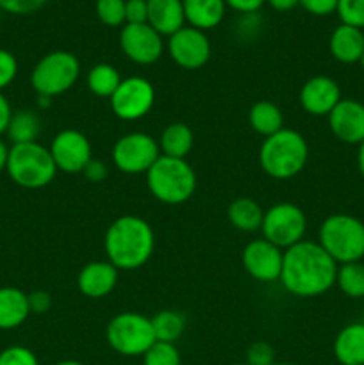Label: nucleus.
<instances>
[{
  "label": "nucleus",
  "instance_id": "de8ad7c7",
  "mask_svg": "<svg viewBox=\"0 0 364 365\" xmlns=\"http://www.w3.org/2000/svg\"><path fill=\"white\" fill-rule=\"evenodd\" d=\"M54 365H86V364L79 362V360H61V362H56Z\"/></svg>",
  "mask_w": 364,
  "mask_h": 365
},
{
  "label": "nucleus",
  "instance_id": "5701e85b",
  "mask_svg": "<svg viewBox=\"0 0 364 365\" xmlns=\"http://www.w3.org/2000/svg\"><path fill=\"white\" fill-rule=\"evenodd\" d=\"M29 316V294L18 287H0V330H14Z\"/></svg>",
  "mask_w": 364,
  "mask_h": 365
},
{
  "label": "nucleus",
  "instance_id": "37998d69",
  "mask_svg": "<svg viewBox=\"0 0 364 365\" xmlns=\"http://www.w3.org/2000/svg\"><path fill=\"white\" fill-rule=\"evenodd\" d=\"M11 116H13V109H11L9 100L0 93V138L7 132V125H9Z\"/></svg>",
  "mask_w": 364,
  "mask_h": 365
},
{
  "label": "nucleus",
  "instance_id": "20e7f679",
  "mask_svg": "<svg viewBox=\"0 0 364 365\" xmlns=\"http://www.w3.org/2000/svg\"><path fill=\"white\" fill-rule=\"evenodd\" d=\"M146 187L164 205H182L196 191V173L186 159L161 155L146 171Z\"/></svg>",
  "mask_w": 364,
  "mask_h": 365
},
{
  "label": "nucleus",
  "instance_id": "2eb2a0df",
  "mask_svg": "<svg viewBox=\"0 0 364 365\" xmlns=\"http://www.w3.org/2000/svg\"><path fill=\"white\" fill-rule=\"evenodd\" d=\"M241 262L248 277L263 284H271L280 280L284 250L271 245L264 237L253 239L243 250Z\"/></svg>",
  "mask_w": 364,
  "mask_h": 365
},
{
  "label": "nucleus",
  "instance_id": "c85d7f7f",
  "mask_svg": "<svg viewBox=\"0 0 364 365\" xmlns=\"http://www.w3.org/2000/svg\"><path fill=\"white\" fill-rule=\"evenodd\" d=\"M152 319L153 334L159 342L175 344L186 331V317L177 310H159Z\"/></svg>",
  "mask_w": 364,
  "mask_h": 365
},
{
  "label": "nucleus",
  "instance_id": "e433bc0d",
  "mask_svg": "<svg viewBox=\"0 0 364 365\" xmlns=\"http://www.w3.org/2000/svg\"><path fill=\"white\" fill-rule=\"evenodd\" d=\"M18 75V61L9 50L0 48V93L9 88Z\"/></svg>",
  "mask_w": 364,
  "mask_h": 365
},
{
  "label": "nucleus",
  "instance_id": "b1692460",
  "mask_svg": "<svg viewBox=\"0 0 364 365\" xmlns=\"http://www.w3.org/2000/svg\"><path fill=\"white\" fill-rule=\"evenodd\" d=\"M157 143H159L161 155L186 159L193 150V145H195V134H193L189 125L175 121V123L166 125L163 128Z\"/></svg>",
  "mask_w": 364,
  "mask_h": 365
},
{
  "label": "nucleus",
  "instance_id": "603ef678",
  "mask_svg": "<svg viewBox=\"0 0 364 365\" xmlns=\"http://www.w3.org/2000/svg\"><path fill=\"white\" fill-rule=\"evenodd\" d=\"M363 323H364V309H363Z\"/></svg>",
  "mask_w": 364,
  "mask_h": 365
},
{
  "label": "nucleus",
  "instance_id": "79ce46f5",
  "mask_svg": "<svg viewBox=\"0 0 364 365\" xmlns=\"http://www.w3.org/2000/svg\"><path fill=\"white\" fill-rule=\"evenodd\" d=\"M225 4L241 14H256L266 4V0H225Z\"/></svg>",
  "mask_w": 364,
  "mask_h": 365
},
{
  "label": "nucleus",
  "instance_id": "0eeeda50",
  "mask_svg": "<svg viewBox=\"0 0 364 365\" xmlns=\"http://www.w3.org/2000/svg\"><path fill=\"white\" fill-rule=\"evenodd\" d=\"M81 63L68 50H54L36 63L31 73V86L38 96L56 98L77 84Z\"/></svg>",
  "mask_w": 364,
  "mask_h": 365
},
{
  "label": "nucleus",
  "instance_id": "a211bd4d",
  "mask_svg": "<svg viewBox=\"0 0 364 365\" xmlns=\"http://www.w3.org/2000/svg\"><path fill=\"white\" fill-rule=\"evenodd\" d=\"M120 271L109 260H93L86 264L77 277V287L89 299H102L116 289Z\"/></svg>",
  "mask_w": 364,
  "mask_h": 365
},
{
  "label": "nucleus",
  "instance_id": "3c124183",
  "mask_svg": "<svg viewBox=\"0 0 364 365\" xmlns=\"http://www.w3.org/2000/svg\"><path fill=\"white\" fill-rule=\"evenodd\" d=\"M232 365H246L245 362H243V364H232Z\"/></svg>",
  "mask_w": 364,
  "mask_h": 365
},
{
  "label": "nucleus",
  "instance_id": "4c0bfd02",
  "mask_svg": "<svg viewBox=\"0 0 364 365\" xmlns=\"http://www.w3.org/2000/svg\"><path fill=\"white\" fill-rule=\"evenodd\" d=\"M148 0H125V24H146Z\"/></svg>",
  "mask_w": 364,
  "mask_h": 365
},
{
  "label": "nucleus",
  "instance_id": "f3484780",
  "mask_svg": "<svg viewBox=\"0 0 364 365\" xmlns=\"http://www.w3.org/2000/svg\"><path fill=\"white\" fill-rule=\"evenodd\" d=\"M328 127L345 145H357L364 141V103L353 98H341V102L327 116Z\"/></svg>",
  "mask_w": 364,
  "mask_h": 365
},
{
  "label": "nucleus",
  "instance_id": "7ed1b4c3",
  "mask_svg": "<svg viewBox=\"0 0 364 365\" xmlns=\"http://www.w3.org/2000/svg\"><path fill=\"white\" fill-rule=\"evenodd\" d=\"M309 160V145L300 132L282 128L264 138L259 148V166L275 180H289L302 173Z\"/></svg>",
  "mask_w": 364,
  "mask_h": 365
},
{
  "label": "nucleus",
  "instance_id": "393cba45",
  "mask_svg": "<svg viewBox=\"0 0 364 365\" xmlns=\"http://www.w3.org/2000/svg\"><path fill=\"white\" fill-rule=\"evenodd\" d=\"M227 217L236 230L252 234V232H261L264 210L256 200L248 198V196H241V198H236L228 205Z\"/></svg>",
  "mask_w": 364,
  "mask_h": 365
},
{
  "label": "nucleus",
  "instance_id": "dca6fc26",
  "mask_svg": "<svg viewBox=\"0 0 364 365\" xmlns=\"http://www.w3.org/2000/svg\"><path fill=\"white\" fill-rule=\"evenodd\" d=\"M300 106L307 114L316 118H327L335 106L341 102V88L327 75H316L303 82L300 89Z\"/></svg>",
  "mask_w": 364,
  "mask_h": 365
},
{
  "label": "nucleus",
  "instance_id": "6e6552de",
  "mask_svg": "<svg viewBox=\"0 0 364 365\" xmlns=\"http://www.w3.org/2000/svg\"><path fill=\"white\" fill-rule=\"evenodd\" d=\"M106 341L121 356H143L157 342L152 319L139 312L116 314L107 323Z\"/></svg>",
  "mask_w": 364,
  "mask_h": 365
},
{
  "label": "nucleus",
  "instance_id": "09e8293b",
  "mask_svg": "<svg viewBox=\"0 0 364 365\" xmlns=\"http://www.w3.org/2000/svg\"><path fill=\"white\" fill-rule=\"evenodd\" d=\"M273 365H295V364H291V362H275Z\"/></svg>",
  "mask_w": 364,
  "mask_h": 365
},
{
  "label": "nucleus",
  "instance_id": "6ab92c4d",
  "mask_svg": "<svg viewBox=\"0 0 364 365\" xmlns=\"http://www.w3.org/2000/svg\"><path fill=\"white\" fill-rule=\"evenodd\" d=\"M328 48L332 57L343 64L360 63L364 53V32L363 29L352 27V25L339 24L332 31L328 39Z\"/></svg>",
  "mask_w": 364,
  "mask_h": 365
},
{
  "label": "nucleus",
  "instance_id": "f704fd0d",
  "mask_svg": "<svg viewBox=\"0 0 364 365\" xmlns=\"http://www.w3.org/2000/svg\"><path fill=\"white\" fill-rule=\"evenodd\" d=\"M246 365H273L275 351L268 342L257 341L246 349Z\"/></svg>",
  "mask_w": 364,
  "mask_h": 365
},
{
  "label": "nucleus",
  "instance_id": "bb28decb",
  "mask_svg": "<svg viewBox=\"0 0 364 365\" xmlns=\"http://www.w3.org/2000/svg\"><path fill=\"white\" fill-rule=\"evenodd\" d=\"M41 134V118L31 109H20L13 113L7 125V139L11 145H24V143L38 141Z\"/></svg>",
  "mask_w": 364,
  "mask_h": 365
},
{
  "label": "nucleus",
  "instance_id": "a878e982",
  "mask_svg": "<svg viewBox=\"0 0 364 365\" xmlns=\"http://www.w3.org/2000/svg\"><path fill=\"white\" fill-rule=\"evenodd\" d=\"M248 125L256 134L270 138L284 128V113L277 103L270 100H259L250 107Z\"/></svg>",
  "mask_w": 364,
  "mask_h": 365
},
{
  "label": "nucleus",
  "instance_id": "39448f33",
  "mask_svg": "<svg viewBox=\"0 0 364 365\" xmlns=\"http://www.w3.org/2000/svg\"><path fill=\"white\" fill-rule=\"evenodd\" d=\"M6 171L18 187L29 191L46 187L57 175L49 146H43L39 141L11 145Z\"/></svg>",
  "mask_w": 364,
  "mask_h": 365
},
{
  "label": "nucleus",
  "instance_id": "412c9836",
  "mask_svg": "<svg viewBox=\"0 0 364 365\" xmlns=\"http://www.w3.org/2000/svg\"><path fill=\"white\" fill-rule=\"evenodd\" d=\"M186 24L198 31H213L227 14L225 0H182Z\"/></svg>",
  "mask_w": 364,
  "mask_h": 365
},
{
  "label": "nucleus",
  "instance_id": "7c9ffc66",
  "mask_svg": "<svg viewBox=\"0 0 364 365\" xmlns=\"http://www.w3.org/2000/svg\"><path fill=\"white\" fill-rule=\"evenodd\" d=\"M143 365H182V359L177 346L157 341L143 355Z\"/></svg>",
  "mask_w": 364,
  "mask_h": 365
},
{
  "label": "nucleus",
  "instance_id": "9b49d317",
  "mask_svg": "<svg viewBox=\"0 0 364 365\" xmlns=\"http://www.w3.org/2000/svg\"><path fill=\"white\" fill-rule=\"evenodd\" d=\"M109 102L114 116L121 121H138L152 110L156 103V89L145 77L121 78Z\"/></svg>",
  "mask_w": 364,
  "mask_h": 365
},
{
  "label": "nucleus",
  "instance_id": "a18cd8bd",
  "mask_svg": "<svg viewBox=\"0 0 364 365\" xmlns=\"http://www.w3.org/2000/svg\"><path fill=\"white\" fill-rule=\"evenodd\" d=\"M7 157H9V145L6 141H2V138H0V173L6 171Z\"/></svg>",
  "mask_w": 364,
  "mask_h": 365
},
{
  "label": "nucleus",
  "instance_id": "9d476101",
  "mask_svg": "<svg viewBox=\"0 0 364 365\" xmlns=\"http://www.w3.org/2000/svg\"><path fill=\"white\" fill-rule=\"evenodd\" d=\"M113 164L125 175H146L161 157L159 143L146 132H128L113 146Z\"/></svg>",
  "mask_w": 364,
  "mask_h": 365
},
{
  "label": "nucleus",
  "instance_id": "ddd939ff",
  "mask_svg": "<svg viewBox=\"0 0 364 365\" xmlns=\"http://www.w3.org/2000/svg\"><path fill=\"white\" fill-rule=\"evenodd\" d=\"M118 41L125 57L139 66L157 63L164 53L163 36L153 31L148 24H125Z\"/></svg>",
  "mask_w": 364,
  "mask_h": 365
},
{
  "label": "nucleus",
  "instance_id": "49530a36",
  "mask_svg": "<svg viewBox=\"0 0 364 365\" xmlns=\"http://www.w3.org/2000/svg\"><path fill=\"white\" fill-rule=\"evenodd\" d=\"M357 168H359L360 177L364 178V141L359 145V152H357Z\"/></svg>",
  "mask_w": 364,
  "mask_h": 365
},
{
  "label": "nucleus",
  "instance_id": "4468645a",
  "mask_svg": "<svg viewBox=\"0 0 364 365\" xmlns=\"http://www.w3.org/2000/svg\"><path fill=\"white\" fill-rule=\"evenodd\" d=\"M211 41L203 31L184 25L168 38V53L182 70H200L211 59Z\"/></svg>",
  "mask_w": 364,
  "mask_h": 365
},
{
  "label": "nucleus",
  "instance_id": "58836bf2",
  "mask_svg": "<svg viewBox=\"0 0 364 365\" xmlns=\"http://www.w3.org/2000/svg\"><path fill=\"white\" fill-rule=\"evenodd\" d=\"M339 0H300V6L313 16H328L338 11Z\"/></svg>",
  "mask_w": 364,
  "mask_h": 365
},
{
  "label": "nucleus",
  "instance_id": "f03ea898",
  "mask_svg": "<svg viewBox=\"0 0 364 365\" xmlns=\"http://www.w3.org/2000/svg\"><path fill=\"white\" fill-rule=\"evenodd\" d=\"M106 257L118 271L145 266L156 250V234L150 223L134 214L116 217L103 235Z\"/></svg>",
  "mask_w": 364,
  "mask_h": 365
},
{
  "label": "nucleus",
  "instance_id": "f8f14e48",
  "mask_svg": "<svg viewBox=\"0 0 364 365\" xmlns=\"http://www.w3.org/2000/svg\"><path fill=\"white\" fill-rule=\"evenodd\" d=\"M49 150L57 171L66 175L82 173L89 160L93 159V148L88 135L75 128H64L57 132Z\"/></svg>",
  "mask_w": 364,
  "mask_h": 365
},
{
  "label": "nucleus",
  "instance_id": "8fccbe9b",
  "mask_svg": "<svg viewBox=\"0 0 364 365\" xmlns=\"http://www.w3.org/2000/svg\"><path fill=\"white\" fill-rule=\"evenodd\" d=\"M360 66H363V70H364V53H363V57H360Z\"/></svg>",
  "mask_w": 364,
  "mask_h": 365
},
{
  "label": "nucleus",
  "instance_id": "423d86ee",
  "mask_svg": "<svg viewBox=\"0 0 364 365\" xmlns=\"http://www.w3.org/2000/svg\"><path fill=\"white\" fill-rule=\"evenodd\" d=\"M318 242L338 266L363 260L364 223L350 214H330L320 225Z\"/></svg>",
  "mask_w": 364,
  "mask_h": 365
},
{
  "label": "nucleus",
  "instance_id": "2f4dec72",
  "mask_svg": "<svg viewBox=\"0 0 364 365\" xmlns=\"http://www.w3.org/2000/svg\"><path fill=\"white\" fill-rule=\"evenodd\" d=\"M95 11L98 20L107 27L125 25V0H96Z\"/></svg>",
  "mask_w": 364,
  "mask_h": 365
},
{
  "label": "nucleus",
  "instance_id": "a19ab883",
  "mask_svg": "<svg viewBox=\"0 0 364 365\" xmlns=\"http://www.w3.org/2000/svg\"><path fill=\"white\" fill-rule=\"evenodd\" d=\"M107 173H109V170H107V164L100 159L89 160L88 166H86L84 171H82V175H84L89 182H95V184H100V182L106 180Z\"/></svg>",
  "mask_w": 364,
  "mask_h": 365
},
{
  "label": "nucleus",
  "instance_id": "1a4fd4ad",
  "mask_svg": "<svg viewBox=\"0 0 364 365\" xmlns=\"http://www.w3.org/2000/svg\"><path fill=\"white\" fill-rule=\"evenodd\" d=\"M307 232L305 212L296 203L280 202L264 210L261 234L271 245L280 250H289L291 246L303 241Z\"/></svg>",
  "mask_w": 364,
  "mask_h": 365
},
{
  "label": "nucleus",
  "instance_id": "c9c22d12",
  "mask_svg": "<svg viewBox=\"0 0 364 365\" xmlns=\"http://www.w3.org/2000/svg\"><path fill=\"white\" fill-rule=\"evenodd\" d=\"M49 0H0V11H6L9 14L24 16V14L38 13L45 7Z\"/></svg>",
  "mask_w": 364,
  "mask_h": 365
},
{
  "label": "nucleus",
  "instance_id": "ea45409f",
  "mask_svg": "<svg viewBox=\"0 0 364 365\" xmlns=\"http://www.w3.org/2000/svg\"><path fill=\"white\" fill-rule=\"evenodd\" d=\"M29 309L31 314H46L52 309V296L46 291H34L29 294Z\"/></svg>",
  "mask_w": 364,
  "mask_h": 365
},
{
  "label": "nucleus",
  "instance_id": "c03bdc74",
  "mask_svg": "<svg viewBox=\"0 0 364 365\" xmlns=\"http://www.w3.org/2000/svg\"><path fill=\"white\" fill-rule=\"evenodd\" d=\"M270 4L271 9L280 11V13H285V11L295 9L296 6H300V0H266Z\"/></svg>",
  "mask_w": 364,
  "mask_h": 365
},
{
  "label": "nucleus",
  "instance_id": "cd10ccee",
  "mask_svg": "<svg viewBox=\"0 0 364 365\" xmlns=\"http://www.w3.org/2000/svg\"><path fill=\"white\" fill-rule=\"evenodd\" d=\"M120 82V71L116 70V66L107 63L95 64V66L89 68L88 75H86V84H88L89 91L95 96H102V98H111Z\"/></svg>",
  "mask_w": 364,
  "mask_h": 365
},
{
  "label": "nucleus",
  "instance_id": "4be33fe9",
  "mask_svg": "<svg viewBox=\"0 0 364 365\" xmlns=\"http://www.w3.org/2000/svg\"><path fill=\"white\" fill-rule=\"evenodd\" d=\"M341 365H364V323H350L335 335L332 346Z\"/></svg>",
  "mask_w": 364,
  "mask_h": 365
},
{
  "label": "nucleus",
  "instance_id": "f257e3e1",
  "mask_svg": "<svg viewBox=\"0 0 364 365\" xmlns=\"http://www.w3.org/2000/svg\"><path fill=\"white\" fill-rule=\"evenodd\" d=\"M338 264L318 241H300L284 252L280 284L296 298H318L335 285Z\"/></svg>",
  "mask_w": 364,
  "mask_h": 365
},
{
  "label": "nucleus",
  "instance_id": "72a5a7b5",
  "mask_svg": "<svg viewBox=\"0 0 364 365\" xmlns=\"http://www.w3.org/2000/svg\"><path fill=\"white\" fill-rule=\"evenodd\" d=\"M0 365H39V360L25 346H9L0 351Z\"/></svg>",
  "mask_w": 364,
  "mask_h": 365
},
{
  "label": "nucleus",
  "instance_id": "c756f323",
  "mask_svg": "<svg viewBox=\"0 0 364 365\" xmlns=\"http://www.w3.org/2000/svg\"><path fill=\"white\" fill-rule=\"evenodd\" d=\"M335 285L339 291L352 299H364V264L363 260L339 264L335 274Z\"/></svg>",
  "mask_w": 364,
  "mask_h": 365
},
{
  "label": "nucleus",
  "instance_id": "aec40b11",
  "mask_svg": "<svg viewBox=\"0 0 364 365\" xmlns=\"http://www.w3.org/2000/svg\"><path fill=\"white\" fill-rule=\"evenodd\" d=\"M146 24L161 36L175 34L186 25L182 0H148V20Z\"/></svg>",
  "mask_w": 364,
  "mask_h": 365
},
{
  "label": "nucleus",
  "instance_id": "473e14b6",
  "mask_svg": "<svg viewBox=\"0 0 364 365\" xmlns=\"http://www.w3.org/2000/svg\"><path fill=\"white\" fill-rule=\"evenodd\" d=\"M335 13L341 24L364 29V0H339Z\"/></svg>",
  "mask_w": 364,
  "mask_h": 365
}]
</instances>
